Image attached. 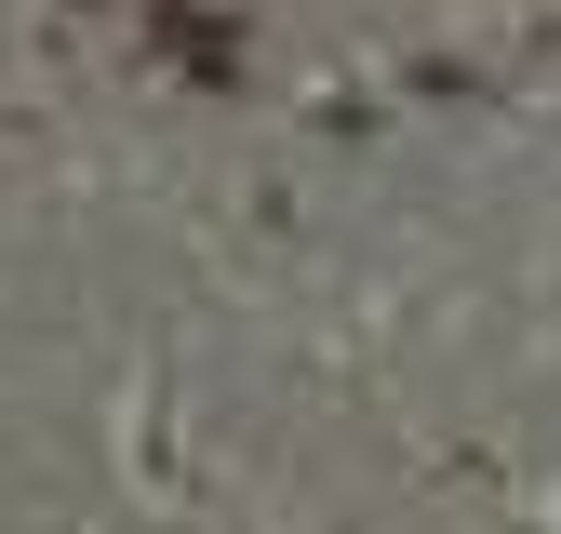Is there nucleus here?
I'll return each mask as SVG.
<instances>
[]
</instances>
